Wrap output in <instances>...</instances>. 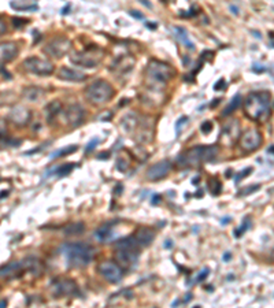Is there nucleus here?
Listing matches in <instances>:
<instances>
[{
	"label": "nucleus",
	"instance_id": "nucleus-5",
	"mask_svg": "<svg viewBox=\"0 0 274 308\" xmlns=\"http://www.w3.org/2000/svg\"><path fill=\"white\" fill-rule=\"evenodd\" d=\"M174 76L175 69L173 66L156 59L148 62V65L145 67V77L150 82H154L155 85H163L171 78H174Z\"/></svg>",
	"mask_w": 274,
	"mask_h": 308
},
{
	"label": "nucleus",
	"instance_id": "nucleus-12",
	"mask_svg": "<svg viewBox=\"0 0 274 308\" xmlns=\"http://www.w3.org/2000/svg\"><path fill=\"white\" fill-rule=\"evenodd\" d=\"M140 259V248H118L115 249V260L122 268H132Z\"/></svg>",
	"mask_w": 274,
	"mask_h": 308
},
{
	"label": "nucleus",
	"instance_id": "nucleus-37",
	"mask_svg": "<svg viewBox=\"0 0 274 308\" xmlns=\"http://www.w3.org/2000/svg\"><path fill=\"white\" fill-rule=\"evenodd\" d=\"M128 167H129V162L126 159H124V158H118V161H117V170L124 173L128 170Z\"/></svg>",
	"mask_w": 274,
	"mask_h": 308
},
{
	"label": "nucleus",
	"instance_id": "nucleus-2",
	"mask_svg": "<svg viewBox=\"0 0 274 308\" xmlns=\"http://www.w3.org/2000/svg\"><path fill=\"white\" fill-rule=\"evenodd\" d=\"M271 110V95L269 92H252L245 99V115L252 121L263 122Z\"/></svg>",
	"mask_w": 274,
	"mask_h": 308
},
{
	"label": "nucleus",
	"instance_id": "nucleus-17",
	"mask_svg": "<svg viewBox=\"0 0 274 308\" xmlns=\"http://www.w3.org/2000/svg\"><path fill=\"white\" fill-rule=\"evenodd\" d=\"M9 119L13 123H15L17 126H25L32 119V112H30L29 108H26L24 106H15L10 111Z\"/></svg>",
	"mask_w": 274,
	"mask_h": 308
},
{
	"label": "nucleus",
	"instance_id": "nucleus-38",
	"mask_svg": "<svg viewBox=\"0 0 274 308\" xmlns=\"http://www.w3.org/2000/svg\"><path fill=\"white\" fill-rule=\"evenodd\" d=\"M213 126H214V125H213V122L205 121L203 123H202V125H200V130L207 134V133H210V131L213 130Z\"/></svg>",
	"mask_w": 274,
	"mask_h": 308
},
{
	"label": "nucleus",
	"instance_id": "nucleus-28",
	"mask_svg": "<svg viewBox=\"0 0 274 308\" xmlns=\"http://www.w3.org/2000/svg\"><path fill=\"white\" fill-rule=\"evenodd\" d=\"M85 232V225L81 222L73 223V225H69L67 227H65V234L66 236H80Z\"/></svg>",
	"mask_w": 274,
	"mask_h": 308
},
{
	"label": "nucleus",
	"instance_id": "nucleus-42",
	"mask_svg": "<svg viewBox=\"0 0 274 308\" xmlns=\"http://www.w3.org/2000/svg\"><path fill=\"white\" fill-rule=\"evenodd\" d=\"M98 144H99V138H94V140H90L89 144L86 145V152H90L94 148H96L98 146Z\"/></svg>",
	"mask_w": 274,
	"mask_h": 308
},
{
	"label": "nucleus",
	"instance_id": "nucleus-21",
	"mask_svg": "<svg viewBox=\"0 0 274 308\" xmlns=\"http://www.w3.org/2000/svg\"><path fill=\"white\" fill-rule=\"evenodd\" d=\"M170 32H171V36L178 41L181 46H184L188 50H195V44L192 43V40L190 39V36H188L184 28H181V26H171Z\"/></svg>",
	"mask_w": 274,
	"mask_h": 308
},
{
	"label": "nucleus",
	"instance_id": "nucleus-34",
	"mask_svg": "<svg viewBox=\"0 0 274 308\" xmlns=\"http://www.w3.org/2000/svg\"><path fill=\"white\" fill-rule=\"evenodd\" d=\"M259 189H260L259 184H258V185H256V184H255V185H249V187L241 189V191L237 193V196L241 197V196H245V195H251V193L256 192V191H259Z\"/></svg>",
	"mask_w": 274,
	"mask_h": 308
},
{
	"label": "nucleus",
	"instance_id": "nucleus-45",
	"mask_svg": "<svg viewBox=\"0 0 274 308\" xmlns=\"http://www.w3.org/2000/svg\"><path fill=\"white\" fill-rule=\"evenodd\" d=\"M129 14L132 17H135V18H139V20H143V14H140V13H136L135 10H130Z\"/></svg>",
	"mask_w": 274,
	"mask_h": 308
},
{
	"label": "nucleus",
	"instance_id": "nucleus-23",
	"mask_svg": "<svg viewBox=\"0 0 274 308\" xmlns=\"http://www.w3.org/2000/svg\"><path fill=\"white\" fill-rule=\"evenodd\" d=\"M139 121H140L139 114H136V112H133V111L128 112V114L122 118V121H121V126H122L125 133H128V134H133V131H135V129L137 127V123H139Z\"/></svg>",
	"mask_w": 274,
	"mask_h": 308
},
{
	"label": "nucleus",
	"instance_id": "nucleus-33",
	"mask_svg": "<svg viewBox=\"0 0 274 308\" xmlns=\"http://www.w3.org/2000/svg\"><path fill=\"white\" fill-rule=\"evenodd\" d=\"M248 227H249V218L245 217L244 221H243V223H241V226L237 227V229H236V230L233 232V236H234V237H237V238L241 237V236H243V234H244V233L248 230Z\"/></svg>",
	"mask_w": 274,
	"mask_h": 308
},
{
	"label": "nucleus",
	"instance_id": "nucleus-8",
	"mask_svg": "<svg viewBox=\"0 0 274 308\" xmlns=\"http://www.w3.org/2000/svg\"><path fill=\"white\" fill-rule=\"evenodd\" d=\"M51 294L55 298L59 297H71V296H77L80 293L78 285L74 279L70 278H56L54 279L50 285Z\"/></svg>",
	"mask_w": 274,
	"mask_h": 308
},
{
	"label": "nucleus",
	"instance_id": "nucleus-24",
	"mask_svg": "<svg viewBox=\"0 0 274 308\" xmlns=\"http://www.w3.org/2000/svg\"><path fill=\"white\" fill-rule=\"evenodd\" d=\"M45 95V91L40 86H28L22 92V96L28 101H39Z\"/></svg>",
	"mask_w": 274,
	"mask_h": 308
},
{
	"label": "nucleus",
	"instance_id": "nucleus-4",
	"mask_svg": "<svg viewBox=\"0 0 274 308\" xmlns=\"http://www.w3.org/2000/svg\"><path fill=\"white\" fill-rule=\"evenodd\" d=\"M218 145H198L182 152L177 158V163L181 167L200 166L203 163L211 162L218 155Z\"/></svg>",
	"mask_w": 274,
	"mask_h": 308
},
{
	"label": "nucleus",
	"instance_id": "nucleus-44",
	"mask_svg": "<svg viewBox=\"0 0 274 308\" xmlns=\"http://www.w3.org/2000/svg\"><path fill=\"white\" fill-rule=\"evenodd\" d=\"M160 200H162V196H160V195H154L152 199H151V203H152V204H158V203H160Z\"/></svg>",
	"mask_w": 274,
	"mask_h": 308
},
{
	"label": "nucleus",
	"instance_id": "nucleus-49",
	"mask_svg": "<svg viewBox=\"0 0 274 308\" xmlns=\"http://www.w3.org/2000/svg\"><path fill=\"white\" fill-rule=\"evenodd\" d=\"M69 9H70V6H66L65 9H63V10H62V14H63V16H66V14H67V13H69Z\"/></svg>",
	"mask_w": 274,
	"mask_h": 308
},
{
	"label": "nucleus",
	"instance_id": "nucleus-14",
	"mask_svg": "<svg viewBox=\"0 0 274 308\" xmlns=\"http://www.w3.org/2000/svg\"><path fill=\"white\" fill-rule=\"evenodd\" d=\"M135 138L139 142H150L154 138V122L150 121L147 116H140V121L137 123V127L133 131Z\"/></svg>",
	"mask_w": 274,
	"mask_h": 308
},
{
	"label": "nucleus",
	"instance_id": "nucleus-46",
	"mask_svg": "<svg viewBox=\"0 0 274 308\" xmlns=\"http://www.w3.org/2000/svg\"><path fill=\"white\" fill-rule=\"evenodd\" d=\"M230 258H232V255H230V253L228 252V253H225V255H224V258H222V259H224L225 262H229V260H230Z\"/></svg>",
	"mask_w": 274,
	"mask_h": 308
},
{
	"label": "nucleus",
	"instance_id": "nucleus-26",
	"mask_svg": "<svg viewBox=\"0 0 274 308\" xmlns=\"http://www.w3.org/2000/svg\"><path fill=\"white\" fill-rule=\"evenodd\" d=\"M10 6L17 11H35L39 9L36 0H11Z\"/></svg>",
	"mask_w": 274,
	"mask_h": 308
},
{
	"label": "nucleus",
	"instance_id": "nucleus-6",
	"mask_svg": "<svg viewBox=\"0 0 274 308\" xmlns=\"http://www.w3.org/2000/svg\"><path fill=\"white\" fill-rule=\"evenodd\" d=\"M103 58H105V51L96 46L85 47L84 50L75 51L70 54L71 63L81 66V67H86V69L98 67L100 62L103 61Z\"/></svg>",
	"mask_w": 274,
	"mask_h": 308
},
{
	"label": "nucleus",
	"instance_id": "nucleus-43",
	"mask_svg": "<svg viewBox=\"0 0 274 308\" xmlns=\"http://www.w3.org/2000/svg\"><path fill=\"white\" fill-rule=\"evenodd\" d=\"M187 122H188V116H182V118H179L178 122H177V125H175V129H177V134H178V127L184 126Z\"/></svg>",
	"mask_w": 274,
	"mask_h": 308
},
{
	"label": "nucleus",
	"instance_id": "nucleus-36",
	"mask_svg": "<svg viewBox=\"0 0 274 308\" xmlns=\"http://www.w3.org/2000/svg\"><path fill=\"white\" fill-rule=\"evenodd\" d=\"M210 274V268L209 267H205L203 270H200L199 273H198V275L194 278V281H192V283L195 282H203L206 278L209 277Z\"/></svg>",
	"mask_w": 274,
	"mask_h": 308
},
{
	"label": "nucleus",
	"instance_id": "nucleus-16",
	"mask_svg": "<svg viewBox=\"0 0 274 308\" xmlns=\"http://www.w3.org/2000/svg\"><path fill=\"white\" fill-rule=\"evenodd\" d=\"M171 170V163L169 161H160V162L155 163L148 169L147 172V180L150 181H159L162 178H164Z\"/></svg>",
	"mask_w": 274,
	"mask_h": 308
},
{
	"label": "nucleus",
	"instance_id": "nucleus-3",
	"mask_svg": "<svg viewBox=\"0 0 274 308\" xmlns=\"http://www.w3.org/2000/svg\"><path fill=\"white\" fill-rule=\"evenodd\" d=\"M30 273L35 277H40L44 273V263L36 258H26L18 262H11L0 267V278L14 279L22 277L24 274Z\"/></svg>",
	"mask_w": 274,
	"mask_h": 308
},
{
	"label": "nucleus",
	"instance_id": "nucleus-27",
	"mask_svg": "<svg viewBox=\"0 0 274 308\" xmlns=\"http://www.w3.org/2000/svg\"><path fill=\"white\" fill-rule=\"evenodd\" d=\"M60 112H62V103L58 100L51 101L50 104L45 107V118H47V122L50 123V122L54 121Z\"/></svg>",
	"mask_w": 274,
	"mask_h": 308
},
{
	"label": "nucleus",
	"instance_id": "nucleus-18",
	"mask_svg": "<svg viewBox=\"0 0 274 308\" xmlns=\"http://www.w3.org/2000/svg\"><path fill=\"white\" fill-rule=\"evenodd\" d=\"M18 54H20V48L13 41L0 43V63H9L14 61Z\"/></svg>",
	"mask_w": 274,
	"mask_h": 308
},
{
	"label": "nucleus",
	"instance_id": "nucleus-9",
	"mask_svg": "<svg viewBox=\"0 0 274 308\" xmlns=\"http://www.w3.org/2000/svg\"><path fill=\"white\" fill-rule=\"evenodd\" d=\"M22 66L28 73H32L36 76H51L55 71V66L50 61L41 59L37 56H30V58L25 59Z\"/></svg>",
	"mask_w": 274,
	"mask_h": 308
},
{
	"label": "nucleus",
	"instance_id": "nucleus-31",
	"mask_svg": "<svg viewBox=\"0 0 274 308\" xmlns=\"http://www.w3.org/2000/svg\"><path fill=\"white\" fill-rule=\"evenodd\" d=\"M240 103H241V96L240 95H236V96H233V99H232V101L229 103V106L226 107L224 110V112H222V115H230L232 112L236 110V108H239Z\"/></svg>",
	"mask_w": 274,
	"mask_h": 308
},
{
	"label": "nucleus",
	"instance_id": "nucleus-51",
	"mask_svg": "<svg viewBox=\"0 0 274 308\" xmlns=\"http://www.w3.org/2000/svg\"><path fill=\"white\" fill-rule=\"evenodd\" d=\"M267 152H269L270 155H273V144L270 145V148H269V149H267Z\"/></svg>",
	"mask_w": 274,
	"mask_h": 308
},
{
	"label": "nucleus",
	"instance_id": "nucleus-1",
	"mask_svg": "<svg viewBox=\"0 0 274 308\" xmlns=\"http://www.w3.org/2000/svg\"><path fill=\"white\" fill-rule=\"evenodd\" d=\"M60 253L65 258L67 267H86L95 256V249L86 243H66L60 247Z\"/></svg>",
	"mask_w": 274,
	"mask_h": 308
},
{
	"label": "nucleus",
	"instance_id": "nucleus-22",
	"mask_svg": "<svg viewBox=\"0 0 274 308\" xmlns=\"http://www.w3.org/2000/svg\"><path fill=\"white\" fill-rule=\"evenodd\" d=\"M221 137L225 138V141L232 144L233 141H236L240 137V125L237 121L229 122L226 126L222 129V133H221Z\"/></svg>",
	"mask_w": 274,
	"mask_h": 308
},
{
	"label": "nucleus",
	"instance_id": "nucleus-13",
	"mask_svg": "<svg viewBox=\"0 0 274 308\" xmlns=\"http://www.w3.org/2000/svg\"><path fill=\"white\" fill-rule=\"evenodd\" d=\"M262 142H263V137L260 134V131L256 129H249L241 134L239 144L240 148L244 152H254L262 145Z\"/></svg>",
	"mask_w": 274,
	"mask_h": 308
},
{
	"label": "nucleus",
	"instance_id": "nucleus-10",
	"mask_svg": "<svg viewBox=\"0 0 274 308\" xmlns=\"http://www.w3.org/2000/svg\"><path fill=\"white\" fill-rule=\"evenodd\" d=\"M70 50H71V41L65 36H56L43 48L44 54H47L51 58H55V59L63 58Z\"/></svg>",
	"mask_w": 274,
	"mask_h": 308
},
{
	"label": "nucleus",
	"instance_id": "nucleus-52",
	"mask_svg": "<svg viewBox=\"0 0 274 308\" xmlns=\"http://www.w3.org/2000/svg\"><path fill=\"white\" fill-rule=\"evenodd\" d=\"M5 305H7V301H6V300H3V301H0V307H5Z\"/></svg>",
	"mask_w": 274,
	"mask_h": 308
},
{
	"label": "nucleus",
	"instance_id": "nucleus-47",
	"mask_svg": "<svg viewBox=\"0 0 274 308\" xmlns=\"http://www.w3.org/2000/svg\"><path fill=\"white\" fill-rule=\"evenodd\" d=\"M173 247V243H171V240H167L166 243H164V248H171Z\"/></svg>",
	"mask_w": 274,
	"mask_h": 308
},
{
	"label": "nucleus",
	"instance_id": "nucleus-15",
	"mask_svg": "<svg viewBox=\"0 0 274 308\" xmlns=\"http://www.w3.org/2000/svg\"><path fill=\"white\" fill-rule=\"evenodd\" d=\"M65 119L69 126H80L85 119V110L80 104H71L67 107V110H65Z\"/></svg>",
	"mask_w": 274,
	"mask_h": 308
},
{
	"label": "nucleus",
	"instance_id": "nucleus-40",
	"mask_svg": "<svg viewBox=\"0 0 274 308\" xmlns=\"http://www.w3.org/2000/svg\"><path fill=\"white\" fill-rule=\"evenodd\" d=\"M14 25L17 26V28H22V26H25L29 24V21L28 20H22V18H14Z\"/></svg>",
	"mask_w": 274,
	"mask_h": 308
},
{
	"label": "nucleus",
	"instance_id": "nucleus-48",
	"mask_svg": "<svg viewBox=\"0 0 274 308\" xmlns=\"http://www.w3.org/2000/svg\"><path fill=\"white\" fill-rule=\"evenodd\" d=\"M145 26H147V28H151V29H155V28H156V24H150V22H147Z\"/></svg>",
	"mask_w": 274,
	"mask_h": 308
},
{
	"label": "nucleus",
	"instance_id": "nucleus-29",
	"mask_svg": "<svg viewBox=\"0 0 274 308\" xmlns=\"http://www.w3.org/2000/svg\"><path fill=\"white\" fill-rule=\"evenodd\" d=\"M75 163H65V165H62V166H59L58 169H55L54 173L58 176V177H66V176H69L70 173L73 172L75 169Z\"/></svg>",
	"mask_w": 274,
	"mask_h": 308
},
{
	"label": "nucleus",
	"instance_id": "nucleus-20",
	"mask_svg": "<svg viewBox=\"0 0 274 308\" xmlns=\"http://www.w3.org/2000/svg\"><path fill=\"white\" fill-rule=\"evenodd\" d=\"M58 78L69 82H81L84 81L86 76H85L84 73L75 70V69H70V67L63 66V67H60V70L58 71Z\"/></svg>",
	"mask_w": 274,
	"mask_h": 308
},
{
	"label": "nucleus",
	"instance_id": "nucleus-30",
	"mask_svg": "<svg viewBox=\"0 0 274 308\" xmlns=\"http://www.w3.org/2000/svg\"><path fill=\"white\" fill-rule=\"evenodd\" d=\"M77 149H78V146L77 145H67V146H65V148H62V149L55 151L52 155H50V159H58V158L67 157V155L73 153V152H75Z\"/></svg>",
	"mask_w": 274,
	"mask_h": 308
},
{
	"label": "nucleus",
	"instance_id": "nucleus-11",
	"mask_svg": "<svg viewBox=\"0 0 274 308\" xmlns=\"http://www.w3.org/2000/svg\"><path fill=\"white\" fill-rule=\"evenodd\" d=\"M98 273L110 283H118L124 278V268L121 267L118 263L111 262V260L100 263L98 266Z\"/></svg>",
	"mask_w": 274,
	"mask_h": 308
},
{
	"label": "nucleus",
	"instance_id": "nucleus-39",
	"mask_svg": "<svg viewBox=\"0 0 274 308\" xmlns=\"http://www.w3.org/2000/svg\"><path fill=\"white\" fill-rule=\"evenodd\" d=\"M224 88H226V81H225V78H219L218 81L214 84V91H222Z\"/></svg>",
	"mask_w": 274,
	"mask_h": 308
},
{
	"label": "nucleus",
	"instance_id": "nucleus-41",
	"mask_svg": "<svg viewBox=\"0 0 274 308\" xmlns=\"http://www.w3.org/2000/svg\"><path fill=\"white\" fill-rule=\"evenodd\" d=\"M7 29H9V28H7V24H6V21L3 20L2 17H0V36L6 35V33H7Z\"/></svg>",
	"mask_w": 274,
	"mask_h": 308
},
{
	"label": "nucleus",
	"instance_id": "nucleus-25",
	"mask_svg": "<svg viewBox=\"0 0 274 308\" xmlns=\"http://www.w3.org/2000/svg\"><path fill=\"white\" fill-rule=\"evenodd\" d=\"M115 223H117V221H114V222L106 223L105 226L99 227V229L96 230L95 237L99 240L100 243H107L110 238L113 237V233H114V230H113V226H114Z\"/></svg>",
	"mask_w": 274,
	"mask_h": 308
},
{
	"label": "nucleus",
	"instance_id": "nucleus-35",
	"mask_svg": "<svg viewBox=\"0 0 274 308\" xmlns=\"http://www.w3.org/2000/svg\"><path fill=\"white\" fill-rule=\"evenodd\" d=\"M252 172H254V169H252V167H248V169H244V170H241V172L236 174V177H234V182H236V184H239L241 180H244L245 177H248L249 174H251Z\"/></svg>",
	"mask_w": 274,
	"mask_h": 308
},
{
	"label": "nucleus",
	"instance_id": "nucleus-7",
	"mask_svg": "<svg viewBox=\"0 0 274 308\" xmlns=\"http://www.w3.org/2000/svg\"><path fill=\"white\" fill-rule=\"evenodd\" d=\"M114 88L110 82L105 80H98L94 84H90L85 89V97L94 106H102L109 103L114 96Z\"/></svg>",
	"mask_w": 274,
	"mask_h": 308
},
{
	"label": "nucleus",
	"instance_id": "nucleus-19",
	"mask_svg": "<svg viewBox=\"0 0 274 308\" xmlns=\"http://www.w3.org/2000/svg\"><path fill=\"white\" fill-rule=\"evenodd\" d=\"M133 236H135L136 243L139 244V247L144 248V247H150L151 244H152V241L155 240V236H156V233H155V230L150 229V227H141V229H139Z\"/></svg>",
	"mask_w": 274,
	"mask_h": 308
},
{
	"label": "nucleus",
	"instance_id": "nucleus-50",
	"mask_svg": "<svg viewBox=\"0 0 274 308\" xmlns=\"http://www.w3.org/2000/svg\"><path fill=\"white\" fill-rule=\"evenodd\" d=\"M230 9L233 10V13H234V14H236V16L239 14V10H237V7H234V6H230Z\"/></svg>",
	"mask_w": 274,
	"mask_h": 308
},
{
	"label": "nucleus",
	"instance_id": "nucleus-32",
	"mask_svg": "<svg viewBox=\"0 0 274 308\" xmlns=\"http://www.w3.org/2000/svg\"><path fill=\"white\" fill-rule=\"evenodd\" d=\"M209 185L210 189H211V193H213L214 196H218L219 193L222 192V184H221L218 178H211L209 181Z\"/></svg>",
	"mask_w": 274,
	"mask_h": 308
}]
</instances>
